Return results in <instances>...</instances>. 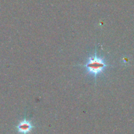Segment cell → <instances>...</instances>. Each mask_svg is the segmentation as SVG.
<instances>
[{"mask_svg": "<svg viewBox=\"0 0 134 134\" xmlns=\"http://www.w3.org/2000/svg\"><path fill=\"white\" fill-rule=\"evenodd\" d=\"M36 126H33L30 121H29L26 119H24V120H21L16 128L18 133L22 134H28Z\"/></svg>", "mask_w": 134, "mask_h": 134, "instance_id": "obj_2", "label": "cell"}, {"mask_svg": "<svg viewBox=\"0 0 134 134\" xmlns=\"http://www.w3.org/2000/svg\"><path fill=\"white\" fill-rule=\"evenodd\" d=\"M78 66H82L86 69V71L92 75H94L96 78L97 75L102 73L105 69L110 66L105 62L103 58L99 57L97 55V52H95L94 56L88 57V60L85 64L78 65Z\"/></svg>", "mask_w": 134, "mask_h": 134, "instance_id": "obj_1", "label": "cell"}]
</instances>
